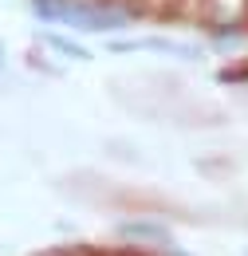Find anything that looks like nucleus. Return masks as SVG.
Here are the masks:
<instances>
[{"mask_svg": "<svg viewBox=\"0 0 248 256\" xmlns=\"http://www.w3.org/2000/svg\"><path fill=\"white\" fill-rule=\"evenodd\" d=\"M126 236H150V240H170V228H162V224H122Z\"/></svg>", "mask_w": 248, "mask_h": 256, "instance_id": "obj_1", "label": "nucleus"}]
</instances>
